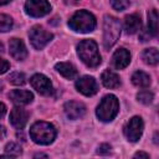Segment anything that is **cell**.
<instances>
[{
	"instance_id": "cell-1",
	"label": "cell",
	"mask_w": 159,
	"mask_h": 159,
	"mask_svg": "<svg viewBox=\"0 0 159 159\" xmlns=\"http://www.w3.org/2000/svg\"><path fill=\"white\" fill-rule=\"evenodd\" d=\"M77 52L80 58L88 66V67H97L101 63V55L98 52L97 43L93 40H83L80 42L77 47Z\"/></svg>"
},
{
	"instance_id": "cell-2",
	"label": "cell",
	"mask_w": 159,
	"mask_h": 159,
	"mask_svg": "<svg viewBox=\"0 0 159 159\" xmlns=\"http://www.w3.org/2000/svg\"><path fill=\"white\" fill-rule=\"evenodd\" d=\"M31 139L37 144H50L56 137V129L47 122H36L30 129Z\"/></svg>"
},
{
	"instance_id": "cell-3",
	"label": "cell",
	"mask_w": 159,
	"mask_h": 159,
	"mask_svg": "<svg viewBox=\"0 0 159 159\" xmlns=\"http://www.w3.org/2000/svg\"><path fill=\"white\" fill-rule=\"evenodd\" d=\"M68 26L78 32H91L96 27V19L91 12L80 10L70 19Z\"/></svg>"
},
{
	"instance_id": "cell-4",
	"label": "cell",
	"mask_w": 159,
	"mask_h": 159,
	"mask_svg": "<svg viewBox=\"0 0 159 159\" xmlns=\"http://www.w3.org/2000/svg\"><path fill=\"white\" fill-rule=\"evenodd\" d=\"M120 22L113 16H106L103 22V45L106 50H109L119 39Z\"/></svg>"
},
{
	"instance_id": "cell-5",
	"label": "cell",
	"mask_w": 159,
	"mask_h": 159,
	"mask_svg": "<svg viewBox=\"0 0 159 159\" xmlns=\"http://www.w3.org/2000/svg\"><path fill=\"white\" fill-rule=\"evenodd\" d=\"M118 111L119 103L117 97L113 94H108L101 101L97 108V117L103 122H111L118 114Z\"/></svg>"
},
{
	"instance_id": "cell-6",
	"label": "cell",
	"mask_w": 159,
	"mask_h": 159,
	"mask_svg": "<svg viewBox=\"0 0 159 159\" xmlns=\"http://www.w3.org/2000/svg\"><path fill=\"white\" fill-rule=\"evenodd\" d=\"M29 36H30V41L32 43V46L36 48V50H41L51 40H52V34L47 32L46 30H43L42 27L40 26H34L30 32H29Z\"/></svg>"
},
{
	"instance_id": "cell-7",
	"label": "cell",
	"mask_w": 159,
	"mask_h": 159,
	"mask_svg": "<svg viewBox=\"0 0 159 159\" xmlns=\"http://www.w3.org/2000/svg\"><path fill=\"white\" fill-rule=\"evenodd\" d=\"M25 10L30 16L40 17L50 12L51 5L47 0H27L25 4Z\"/></svg>"
},
{
	"instance_id": "cell-8",
	"label": "cell",
	"mask_w": 159,
	"mask_h": 159,
	"mask_svg": "<svg viewBox=\"0 0 159 159\" xmlns=\"http://www.w3.org/2000/svg\"><path fill=\"white\" fill-rule=\"evenodd\" d=\"M143 120L140 117H133L125 125L124 128V134L128 140L130 142H137L142 137L143 133Z\"/></svg>"
},
{
	"instance_id": "cell-9",
	"label": "cell",
	"mask_w": 159,
	"mask_h": 159,
	"mask_svg": "<svg viewBox=\"0 0 159 159\" xmlns=\"http://www.w3.org/2000/svg\"><path fill=\"white\" fill-rule=\"evenodd\" d=\"M30 82H31V86H32L39 93H41V94L47 96V94H50V93L52 92V84H51L50 80H48L46 76L41 75V73L34 75V76L31 77V80H30Z\"/></svg>"
},
{
	"instance_id": "cell-10",
	"label": "cell",
	"mask_w": 159,
	"mask_h": 159,
	"mask_svg": "<svg viewBox=\"0 0 159 159\" xmlns=\"http://www.w3.org/2000/svg\"><path fill=\"white\" fill-rule=\"evenodd\" d=\"M76 88L81 93H83L84 96H93L98 91L96 80L93 77H89V76H84V77L80 78L76 82Z\"/></svg>"
},
{
	"instance_id": "cell-11",
	"label": "cell",
	"mask_w": 159,
	"mask_h": 159,
	"mask_svg": "<svg viewBox=\"0 0 159 159\" xmlns=\"http://www.w3.org/2000/svg\"><path fill=\"white\" fill-rule=\"evenodd\" d=\"M10 122L16 129H22L27 123V112L20 107H15L10 112Z\"/></svg>"
},
{
	"instance_id": "cell-12",
	"label": "cell",
	"mask_w": 159,
	"mask_h": 159,
	"mask_svg": "<svg viewBox=\"0 0 159 159\" xmlns=\"http://www.w3.org/2000/svg\"><path fill=\"white\" fill-rule=\"evenodd\" d=\"M65 112L70 119H78L81 117H83V114L86 112V107L80 102L70 101L65 104Z\"/></svg>"
},
{
	"instance_id": "cell-13",
	"label": "cell",
	"mask_w": 159,
	"mask_h": 159,
	"mask_svg": "<svg viewBox=\"0 0 159 159\" xmlns=\"http://www.w3.org/2000/svg\"><path fill=\"white\" fill-rule=\"evenodd\" d=\"M130 62V55L129 52L120 47L118 48L114 53H113V57H112V63L113 66L117 68V70H122V68H125Z\"/></svg>"
},
{
	"instance_id": "cell-14",
	"label": "cell",
	"mask_w": 159,
	"mask_h": 159,
	"mask_svg": "<svg viewBox=\"0 0 159 159\" xmlns=\"http://www.w3.org/2000/svg\"><path fill=\"white\" fill-rule=\"evenodd\" d=\"M9 48H10V53L15 60H24L27 56V51L26 47L24 45V42L20 39H11L9 42Z\"/></svg>"
},
{
	"instance_id": "cell-15",
	"label": "cell",
	"mask_w": 159,
	"mask_h": 159,
	"mask_svg": "<svg viewBox=\"0 0 159 159\" xmlns=\"http://www.w3.org/2000/svg\"><path fill=\"white\" fill-rule=\"evenodd\" d=\"M9 97L15 104H19V106L29 104L34 99L32 93L30 91H25V89H14L9 93Z\"/></svg>"
},
{
	"instance_id": "cell-16",
	"label": "cell",
	"mask_w": 159,
	"mask_h": 159,
	"mask_svg": "<svg viewBox=\"0 0 159 159\" xmlns=\"http://www.w3.org/2000/svg\"><path fill=\"white\" fill-rule=\"evenodd\" d=\"M142 26V21H140V16H138L137 14H132L128 15L124 20V27L127 34H135Z\"/></svg>"
},
{
	"instance_id": "cell-17",
	"label": "cell",
	"mask_w": 159,
	"mask_h": 159,
	"mask_svg": "<svg viewBox=\"0 0 159 159\" xmlns=\"http://www.w3.org/2000/svg\"><path fill=\"white\" fill-rule=\"evenodd\" d=\"M101 78H102V83L107 88H117L120 84V81H119L118 75H116L114 72H112L109 70H106L102 73V77Z\"/></svg>"
},
{
	"instance_id": "cell-18",
	"label": "cell",
	"mask_w": 159,
	"mask_h": 159,
	"mask_svg": "<svg viewBox=\"0 0 159 159\" xmlns=\"http://www.w3.org/2000/svg\"><path fill=\"white\" fill-rule=\"evenodd\" d=\"M55 68H56L63 77H66V78H68V80L75 78L76 75H77L76 68H75L71 63H68V62H60V63H57V65L55 66Z\"/></svg>"
},
{
	"instance_id": "cell-19",
	"label": "cell",
	"mask_w": 159,
	"mask_h": 159,
	"mask_svg": "<svg viewBox=\"0 0 159 159\" xmlns=\"http://www.w3.org/2000/svg\"><path fill=\"white\" fill-rule=\"evenodd\" d=\"M132 82L138 87H148L150 84V77L143 71H137L132 76Z\"/></svg>"
},
{
	"instance_id": "cell-20",
	"label": "cell",
	"mask_w": 159,
	"mask_h": 159,
	"mask_svg": "<svg viewBox=\"0 0 159 159\" xmlns=\"http://www.w3.org/2000/svg\"><path fill=\"white\" fill-rule=\"evenodd\" d=\"M148 31L152 36H157L158 34V12L155 9L148 12Z\"/></svg>"
},
{
	"instance_id": "cell-21",
	"label": "cell",
	"mask_w": 159,
	"mask_h": 159,
	"mask_svg": "<svg viewBox=\"0 0 159 159\" xmlns=\"http://www.w3.org/2000/svg\"><path fill=\"white\" fill-rule=\"evenodd\" d=\"M143 60L145 63L148 65H157L158 61H159V53H158V50L157 48H147L143 55H142Z\"/></svg>"
},
{
	"instance_id": "cell-22",
	"label": "cell",
	"mask_w": 159,
	"mask_h": 159,
	"mask_svg": "<svg viewBox=\"0 0 159 159\" xmlns=\"http://www.w3.org/2000/svg\"><path fill=\"white\" fill-rule=\"evenodd\" d=\"M9 82L12 83V84H16V86H21L26 82V78H25V75L22 72H12L10 76H9Z\"/></svg>"
},
{
	"instance_id": "cell-23",
	"label": "cell",
	"mask_w": 159,
	"mask_h": 159,
	"mask_svg": "<svg viewBox=\"0 0 159 159\" xmlns=\"http://www.w3.org/2000/svg\"><path fill=\"white\" fill-rule=\"evenodd\" d=\"M12 27V19L7 15L0 14V32L9 31Z\"/></svg>"
},
{
	"instance_id": "cell-24",
	"label": "cell",
	"mask_w": 159,
	"mask_h": 159,
	"mask_svg": "<svg viewBox=\"0 0 159 159\" xmlns=\"http://www.w3.org/2000/svg\"><path fill=\"white\" fill-rule=\"evenodd\" d=\"M137 98H138L139 102H142V103H144V104H149V103H152L154 96H153V93L149 92V91H140V92L137 94Z\"/></svg>"
},
{
	"instance_id": "cell-25",
	"label": "cell",
	"mask_w": 159,
	"mask_h": 159,
	"mask_svg": "<svg viewBox=\"0 0 159 159\" xmlns=\"http://www.w3.org/2000/svg\"><path fill=\"white\" fill-rule=\"evenodd\" d=\"M5 152L10 155V157H19L21 154V148L16 144V143H9L5 147Z\"/></svg>"
},
{
	"instance_id": "cell-26",
	"label": "cell",
	"mask_w": 159,
	"mask_h": 159,
	"mask_svg": "<svg viewBox=\"0 0 159 159\" xmlns=\"http://www.w3.org/2000/svg\"><path fill=\"white\" fill-rule=\"evenodd\" d=\"M111 4L113 6V9L118 10V11H123L124 9H127L129 6V0H111Z\"/></svg>"
},
{
	"instance_id": "cell-27",
	"label": "cell",
	"mask_w": 159,
	"mask_h": 159,
	"mask_svg": "<svg viewBox=\"0 0 159 159\" xmlns=\"http://www.w3.org/2000/svg\"><path fill=\"white\" fill-rule=\"evenodd\" d=\"M9 67H10L9 62L5 61V60H2V58H0V75L1 73H5L9 70Z\"/></svg>"
},
{
	"instance_id": "cell-28",
	"label": "cell",
	"mask_w": 159,
	"mask_h": 159,
	"mask_svg": "<svg viewBox=\"0 0 159 159\" xmlns=\"http://www.w3.org/2000/svg\"><path fill=\"white\" fill-rule=\"evenodd\" d=\"M109 152H111V147L108 144H102L98 148V154H109Z\"/></svg>"
},
{
	"instance_id": "cell-29",
	"label": "cell",
	"mask_w": 159,
	"mask_h": 159,
	"mask_svg": "<svg viewBox=\"0 0 159 159\" xmlns=\"http://www.w3.org/2000/svg\"><path fill=\"white\" fill-rule=\"evenodd\" d=\"M6 113V107H5V104L4 103H1L0 102V118L1 117H4V114Z\"/></svg>"
},
{
	"instance_id": "cell-30",
	"label": "cell",
	"mask_w": 159,
	"mask_h": 159,
	"mask_svg": "<svg viewBox=\"0 0 159 159\" xmlns=\"http://www.w3.org/2000/svg\"><path fill=\"white\" fill-rule=\"evenodd\" d=\"M135 158H149V154H147V153H143V152H139V153H137L135 155H134Z\"/></svg>"
},
{
	"instance_id": "cell-31",
	"label": "cell",
	"mask_w": 159,
	"mask_h": 159,
	"mask_svg": "<svg viewBox=\"0 0 159 159\" xmlns=\"http://www.w3.org/2000/svg\"><path fill=\"white\" fill-rule=\"evenodd\" d=\"M5 137V128L0 125V138H4Z\"/></svg>"
},
{
	"instance_id": "cell-32",
	"label": "cell",
	"mask_w": 159,
	"mask_h": 159,
	"mask_svg": "<svg viewBox=\"0 0 159 159\" xmlns=\"http://www.w3.org/2000/svg\"><path fill=\"white\" fill-rule=\"evenodd\" d=\"M66 2H68V4H75V2H77V1H80V0H65Z\"/></svg>"
},
{
	"instance_id": "cell-33",
	"label": "cell",
	"mask_w": 159,
	"mask_h": 159,
	"mask_svg": "<svg viewBox=\"0 0 159 159\" xmlns=\"http://www.w3.org/2000/svg\"><path fill=\"white\" fill-rule=\"evenodd\" d=\"M9 1H11V0H0V5H4V4H7Z\"/></svg>"
},
{
	"instance_id": "cell-34",
	"label": "cell",
	"mask_w": 159,
	"mask_h": 159,
	"mask_svg": "<svg viewBox=\"0 0 159 159\" xmlns=\"http://www.w3.org/2000/svg\"><path fill=\"white\" fill-rule=\"evenodd\" d=\"M4 51V47H2V43H0V53Z\"/></svg>"
},
{
	"instance_id": "cell-35",
	"label": "cell",
	"mask_w": 159,
	"mask_h": 159,
	"mask_svg": "<svg viewBox=\"0 0 159 159\" xmlns=\"http://www.w3.org/2000/svg\"><path fill=\"white\" fill-rule=\"evenodd\" d=\"M36 157H46L45 154H36Z\"/></svg>"
},
{
	"instance_id": "cell-36",
	"label": "cell",
	"mask_w": 159,
	"mask_h": 159,
	"mask_svg": "<svg viewBox=\"0 0 159 159\" xmlns=\"http://www.w3.org/2000/svg\"><path fill=\"white\" fill-rule=\"evenodd\" d=\"M1 91H2V83L0 82V92H1Z\"/></svg>"
}]
</instances>
